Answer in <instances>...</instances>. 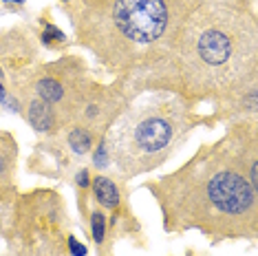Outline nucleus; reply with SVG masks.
Returning <instances> with one entry per match:
<instances>
[{"instance_id": "f257e3e1", "label": "nucleus", "mask_w": 258, "mask_h": 256, "mask_svg": "<svg viewBox=\"0 0 258 256\" xmlns=\"http://www.w3.org/2000/svg\"><path fill=\"white\" fill-rule=\"evenodd\" d=\"M159 203L168 232H201L205 238L236 241L258 232L256 124L236 126L203 146L179 170L146 185Z\"/></svg>"}, {"instance_id": "f03ea898", "label": "nucleus", "mask_w": 258, "mask_h": 256, "mask_svg": "<svg viewBox=\"0 0 258 256\" xmlns=\"http://www.w3.org/2000/svg\"><path fill=\"white\" fill-rule=\"evenodd\" d=\"M256 18L238 5L205 3L185 20L172 53L148 91L201 100H234L256 86Z\"/></svg>"}, {"instance_id": "7ed1b4c3", "label": "nucleus", "mask_w": 258, "mask_h": 256, "mask_svg": "<svg viewBox=\"0 0 258 256\" xmlns=\"http://www.w3.org/2000/svg\"><path fill=\"white\" fill-rule=\"evenodd\" d=\"M205 0H93L75 18L78 40L128 91H148L185 20Z\"/></svg>"}, {"instance_id": "20e7f679", "label": "nucleus", "mask_w": 258, "mask_h": 256, "mask_svg": "<svg viewBox=\"0 0 258 256\" xmlns=\"http://www.w3.org/2000/svg\"><path fill=\"white\" fill-rule=\"evenodd\" d=\"M152 100L121 110L104 137L108 161L126 177L161 166L192 133L195 115L185 97L157 91Z\"/></svg>"}, {"instance_id": "39448f33", "label": "nucleus", "mask_w": 258, "mask_h": 256, "mask_svg": "<svg viewBox=\"0 0 258 256\" xmlns=\"http://www.w3.org/2000/svg\"><path fill=\"white\" fill-rule=\"evenodd\" d=\"M27 119L38 133H49V131L60 128L57 113L49 106V104L40 102V100H36V97H29L27 100Z\"/></svg>"}, {"instance_id": "423d86ee", "label": "nucleus", "mask_w": 258, "mask_h": 256, "mask_svg": "<svg viewBox=\"0 0 258 256\" xmlns=\"http://www.w3.org/2000/svg\"><path fill=\"white\" fill-rule=\"evenodd\" d=\"M16 139L0 133V188L11 190V174L16 168Z\"/></svg>"}, {"instance_id": "0eeeda50", "label": "nucleus", "mask_w": 258, "mask_h": 256, "mask_svg": "<svg viewBox=\"0 0 258 256\" xmlns=\"http://www.w3.org/2000/svg\"><path fill=\"white\" fill-rule=\"evenodd\" d=\"M93 195L102 203L104 208H117L119 206V190H117L115 181H110L108 177H95L93 179Z\"/></svg>"}, {"instance_id": "6e6552de", "label": "nucleus", "mask_w": 258, "mask_h": 256, "mask_svg": "<svg viewBox=\"0 0 258 256\" xmlns=\"http://www.w3.org/2000/svg\"><path fill=\"white\" fill-rule=\"evenodd\" d=\"M67 144L75 155H86L93 148V131L84 126H71L67 133Z\"/></svg>"}, {"instance_id": "1a4fd4ad", "label": "nucleus", "mask_w": 258, "mask_h": 256, "mask_svg": "<svg viewBox=\"0 0 258 256\" xmlns=\"http://www.w3.org/2000/svg\"><path fill=\"white\" fill-rule=\"evenodd\" d=\"M14 217V199H11V190L0 188V230Z\"/></svg>"}, {"instance_id": "9d476101", "label": "nucleus", "mask_w": 258, "mask_h": 256, "mask_svg": "<svg viewBox=\"0 0 258 256\" xmlns=\"http://www.w3.org/2000/svg\"><path fill=\"white\" fill-rule=\"evenodd\" d=\"M91 228H93V238H95V243L102 245L104 236H106V217H104V212L95 210L91 214Z\"/></svg>"}, {"instance_id": "9b49d317", "label": "nucleus", "mask_w": 258, "mask_h": 256, "mask_svg": "<svg viewBox=\"0 0 258 256\" xmlns=\"http://www.w3.org/2000/svg\"><path fill=\"white\" fill-rule=\"evenodd\" d=\"M93 161H95L97 168H106L110 161H108V150H106V144H104V137L102 142L97 144V150H95V157H93Z\"/></svg>"}, {"instance_id": "f8f14e48", "label": "nucleus", "mask_w": 258, "mask_h": 256, "mask_svg": "<svg viewBox=\"0 0 258 256\" xmlns=\"http://www.w3.org/2000/svg\"><path fill=\"white\" fill-rule=\"evenodd\" d=\"M51 38H55V42H62V40H67V38H64V33L60 31V29H57V27H53V25H49V27H46V33H44V42L46 44H49V40Z\"/></svg>"}, {"instance_id": "ddd939ff", "label": "nucleus", "mask_w": 258, "mask_h": 256, "mask_svg": "<svg viewBox=\"0 0 258 256\" xmlns=\"http://www.w3.org/2000/svg\"><path fill=\"white\" fill-rule=\"evenodd\" d=\"M89 183H91V181H89V172H86V170H80V172H78V185H80V188H86Z\"/></svg>"}, {"instance_id": "4468645a", "label": "nucleus", "mask_w": 258, "mask_h": 256, "mask_svg": "<svg viewBox=\"0 0 258 256\" xmlns=\"http://www.w3.org/2000/svg\"><path fill=\"white\" fill-rule=\"evenodd\" d=\"M5 3H14V0H5ZM16 3H25V0H16Z\"/></svg>"}, {"instance_id": "2eb2a0df", "label": "nucleus", "mask_w": 258, "mask_h": 256, "mask_svg": "<svg viewBox=\"0 0 258 256\" xmlns=\"http://www.w3.org/2000/svg\"><path fill=\"white\" fill-rule=\"evenodd\" d=\"M64 3H71V0H64Z\"/></svg>"}, {"instance_id": "dca6fc26", "label": "nucleus", "mask_w": 258, "mask_h": 256, "mask_svg": "<svg viewBox=\"0 0 258 256\" xmlns=\"http://www.w3.org/2000/svg\"><path fill=\"white\" fill-rule=\"evenodd\" d=\"M185 256H190V254H185Z\"/></svg>"}]
</instances>
